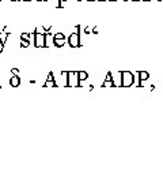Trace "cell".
<instances>
[{
  "label": "cell",
  "instance_id": "obj_13",
  "mask_svg": "<svg viewBox=\"0 0 163 184\" xmlns=\"http://www.w3.org/2000/svg\"><path fill=\"white\" fill-rule=\"evenodd\" d=\"M64 2H67V0H60V3L57 4V7H62V3H64Z\"/></svg>",
  "mask_w": 163,
  "mask_h": 184
},
{
  "label": "cell",
  "instance_id": "obj_5",
  "mask_svg": "<svg viewBox=\"0 0 163 184\" xmlns=\"http://www.w3.org/2000/svg\"><path fill=\"white\" fill-rule=\"evenodd\" d=\"M52 44H54V38L53 34H45V47H50Z\"/></svg>",
  "mask_w": 163,
  "mask_h": 184
},
{
  "label": "cell",
  "instance_id": "obj_12",
  "mask_svg": "<svg viewBox=\"0 0 163 184\" xmlns=\"http://www.w3.org/2000/svg\"><path fill=\"white\" fill-rule=\"evenodd\" d=\"M12 74L14 75H18L19 74V70L18 68H12Z\"/></svg>",
  "mask_w": 163,
  "mask_h": 184
},
{
  "label": "cell",
  "instance_id": "obj_19",
  "mask_svg": "<svg viewBox=\"0 0 163 184\" xmlns=\"http://www.w3.org/2000/svg\"><path fill=\"white\" fill-rule=\"evenodd\" d=\"M12 2H18V0H12Z\"/></svg>",
  "mask_w": 163,
  "mask_h": 184
},
{
  "label": "cell",
  "instance_id": "obj_18",
  "mask_svg": "<svg viewBox=\"0 0 163 184\" xmlns=\"http://www.w3.org/2000/svg\"><path fill=\"white\" fill-rule=\"evenodd\" d=\"M23 2H29V0H23Z\"/></svg>",
  "mask_w": 163,
  "mask_h": 184
},
{
  "label": "cell",
  "instance_id": "obj_10",
  "mask_svg": "<svg viewBox=\"0 0 163 184\" xmlns=\"http://www.w3.org/2000/svg\"><path fill=\"white\" fill-rule=\"evenodd\" d=\"M53 38H54V40L65 38V34H62V33H56V34H53Z\"/></svg>",
  "mask_w": 163,
  "mask_h": 184
},
{
  "label": "cell",
  "instance_id": "obj_9",
  "mask_svg": "<svg viewBox=\"0 0 163 184\" xmlns=\"http://www.w3.org/2000/svg\"><path fill=\"white\" fill-rule=\"evenodd\" d=\"M29 45H30V41H29V40H22V38H21V47L27 48Z\"/></svg>",
  "mask_w": 163,
  "mask_h": 184
},
{
  "label": "cell",
  "instance_id": "obj_7",
  "mask_svg": "<svg viewBox=\"0 0 163 184\" xmlns=\"http://www.w3.org/2000/svg\"><path fill=\"white\" fill-rule=\"evenodd\" d=\"M8 36H10L8 33H5V31H2V33H0V41H2L3 44H5V41H7Z\"/></svg>",
  "mask_w": 163,
  "mask_h": 184
},
{
  "label": "cell",
  "instance_id": "obj_15",
  "mask_svg": "<svg viewBox=\"0 0 163 184\" xmlns=\"http://www.w3.org/2000/svg\"><path fill=\"white\" fill-rule=\"evenodd\" d=\"M3 45H4V44H3V42L0 41V52H2V51H3Z\"/></svg>",
  "mask_w": 163,
  "mask_h": 184
},
{
  "label": "cell",
  "instance_id": "obj_4",
  "mask_svg": "<svg viewBox=\"0 0 163 184\" xmlns=\"http://www.w3.org/2000/svg\"><path fill=\"white\" fill-rule=\"evenodd\" d=\"M10 85L12 86V87H18V86L21 85V79H19L18 75H14V77H11V79H10Z\"/></svg>",
  "mask_w": 163,
  "mask_h": 184
},
{
  "label": "cell",
  "instance_id": "obj_17",
  "mask_svg": "<svg viewBox=\"0 0 163 184\" xmlns=\"http://www.w3.org/2000/svg\"><path fill=\"white\" fill-rule=\"evenodd\" d=\"M37 2H43V0H37Z\"/></svg>",
  "mask_w": 163,
  "mask_h": 184
},
{
  "label": "cell",
  "instance_id": "obj_11",
  "mask_svg": "<svg viewBox=\"0 0 163 184\" xmlns=\"http://www.w3.org/2000/svg\"><path fill=\"white\" fill-rule=\"evenodd\" d=\"M54 85H56V82H48V80L45 82V86H46V87H52V86H54Z\"/></svg>",
  "mask_w": 163,
  "mask_h": 184
},
{
  "label": "cell",
  "instance_id": "obj_20",
  "mask_svg": "<svg viewBox=\"0 0 163 184\" xmlns=\"http://www.w3.org/2000/svg\"><path fill=\"white\" fill-rule=\"evenodd\" d=\"M79 2H82V0H79Z\"/></svg>",
  "mask_w": 163,
  "mask_h": 184
},
{
  "label": "cell",
  "instance_id": "obj_1",
  "mask_svg": "<svg viewBox=\"0 0 163 184\" xmlns=\"http://www.w3.org/2000/svg\"><path fill=\"white\" fill-rule=\"evenodd\" d=\"M78 29H79V26H76V33H72L69 37H68V40H67L68 44H69V47H72V48L80 47V38H79Z\"/></svg>",
  "mask_w": 163,
  "mask_h": 184
},
{
  "label": "cell",
  "instance_id": "obj_14",
  "mask_svg": "<svg viewBox=\"0 0 163 184\" xmlns=\"http://www.w3.org/2000/svg\"><path fill=\"white\" fill-rule=\"evenodd\" d=\"M90 31H91V30H90L88 28H86V29H84V33H90Z\"/></svg>",
  "mask_w": 163,
  "mask_h": 184
},
{
  "label": "cell",
  "instance_id": "obj_8",
  "mask_svg": "<svg viewBox=\"0 0 163 184\" xmlns=\"http://www.w3.org/2000/svg\"><path fill=\"white\" fill-rule=\"evenodd\" d=\"M78 77H79V80H84V79H87V72H84V71H79L78 72Z\"/></svg>",
  "mask_w": 163,
  "mask_h": 184
},
{
  "label": "cell",
  "instance_id": "obj_6",
  "mask_svg": "<svg viewBox=\"0 0 163 184\" xmlns=\"http://www.w3.org/2000/svg\"><path fill=\"white\" fill-rule=\"evenodd\" d=\"M54 45L57 48H61L65 45V38H60V40H54Z\"/></svg>",
  "mask_w": 163,
  "mask_h": 184
},
{
  "label": "cell",
  "instance_id": "obj_3",
  "mask_svg": "<svg viewBox=\"0 0 163 184\" xmlns=\"http://www.w3.org/2000/svg\"><path fill=\"white\" fill-rule=\"evenodd\" d=\"M79 83V77H78V72H68V80H67V85L71 86V87H75L78 86Z\"/></svg>",
  "mask_w": 163,
  "mask_h": 184
},
{
  "label": "cell",
  "instance_id": "obj_2",
  "mask_svg": "<svg viewBox=\"0 0 163 184\" xmlns=\"http://www.w3.org/2000/svg\"><path fill=\"white\" fill-rule=\"evenodd\" d=\"M34 45L37 48H43L45 47V34H41L34 31Z\"/></svg>",
  "mask_w": 163,
  "mask_h": 184
},
{
  "label": "cell",
  "instance_id": "obj_16",
  "mask_svg": "<svg viewBox=\"0 0 163 184\" xmlns=\"http://www.w3.org/2000/svg\"><path fill=\"white\" fill-rule=\"evenodd\" d=\"M91 2H99V0H91Z\"/></svg>",
  "mask_w": 163,
  "mask_h": 184
}]
</instances>
